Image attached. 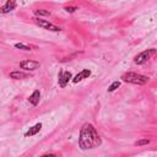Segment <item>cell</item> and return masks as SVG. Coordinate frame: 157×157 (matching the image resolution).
Here are the masks:
<instances>
[{
	"instance_id": "6da1fadb",
	"label": "cell",
	"mask_w": 157,
	"mask_h": 157,
	"mask_svg": "<svg viewBox=\"0 0 157 157\" xmlns=\"http://www.w3.org/2000/svg\"><path fill=\"white\" fill-rule=\"evenodd\" d=\"M101 137L96 129L93 128L92 124H83L81 130H80V137H78V144L82 150L87 148H93L101 145Z\"/></svg>"
},
{
	"instance_id": "7a4b0ae2",
	"label": "cell",
	"mask_w": 157,
	"mask_h": 157,
	"mask_svg": "<svg viewBox=\"0 0 157 157\" xmlns=\"http://www.w3.org/2000/svg\"><path fill=\"white\" fill-rule=\"evenodd\" d=\"M123 81L129 82V83H134V85H145L148 81V77L141 74H136V72H126L121 76Z\"/></svg>"
},
{
	"instance_id": "3957f363",
	"label": "cell",
	"mask_w": 157,
	"mask_h": 157,
	"mask_svg": "<svg viewBox=\"0 0 157 157\" xmlns=\"http://www.w3.org/2000/svg\"><path fill=\"white\" fill-rule=\"evenodd\" d=\"M156 54V49H147V50H144V52H141L140 54H137L136 56H135V59H134V61H135V64H144V63H146L152 55H155Z\"/></svg>"
},
{
	"instance_id": "277c9868",
	"label": "cell",
	"mask_w": 157,
	"mask_h": 157,
	"mask_svg": "<svg viewBox=\"0 0 157 157\" xmlns=\"http://www.w3.org/2000/svg\"><path fill=\"white\" fill-rule=\"evenodd\" d=\"M34 23L38 25L39 27H43V28L49 29V31H53V32H59V31H60V28H59L58 26H55V25H53V23H50V22H48V21H45V20L34 18Z\"/></svg>"
},
{
	"instance_id": "5b68a950",
	"label": "cell",
	"mask_w": 157,
	"mask_h": 157,
	"mask_svg": "<svg viewBox=\"0 0 157 157\" xmlns=\"http://www.w3.org/2000/svg\"><path fill=\"white\" fill-rule=\"evenodd\" d=\"M20 66H21V69H25V70H28V71H33V70L39 67V63L34 61V60H23L20 64Z\"/></svg>"
},
{
	"instance_id": "8992f818",
	"label": "cell",
	"mask_w": 157,
	"mask_h": 157,
	"mask_svg": "<svg viewBox=\"0 0 157 157\" xmlns=\"http://www.w3.org/2000/svg\"><path fill=\"white\" fill-rule=\"evenodd\" d=\"M58 78H59V86L65 87L66 83L69 82V80L71 78V72L70 71H60Z\"/></svg>"
},
{
	"instance_id": "52a82bcc",
	"label": "cell",
	"mask_w": 157,
	"mask_h": 157,
	"mask_svg": "<svg viewBox=\"0 0 157 157\" xmlns=\"http://www.w3.org/2000/svg\"><path fill=\"white\" fill-rule=\"evenodd\" d=\"M90 75H91V71H90V70H87V69H86V70H82L80 74H77V75L72 78V82L76 83V82H78V81H81V80H83V78H86V77H88Z\"/></svg>"
},
{
	"instance_id": "ba28073f",
	"label": "cell",
	"mask_w": 157,
	"mask_h": 157,
	"mask_svg": "<svg viewBox=\"0 0 157 157\" xmlns=\"http://www.w3.org/2000/svg\"><path fill=\"white\" fill-rule=\"evenodd\" d=\"M16 7V2L15 1H7L1 9H0V13H6V12H10L11 10H13Z\"/></svg>"
},
{
	"instance_id": "9c48e42d",
	"label": "cell",
	"mask_w": 157,
	"mask_h": 157,
	"mask_svg": "<svg viewBox=\"0 0 157 157\" xmlns=\"http://www.w3.org/2000/svg\"><path fill=\"white\" fill-rule=\"evenodd\" d=\"M39 98H40V92H39V91H34V92L29 96L28 101H29V103H31V104L37 105V104H38V102H39Z\"/></svg>"
},
{
	"instance_id": "30bf717a",
	"label": "cell",
	"mask_w": 157,
	"mask_h": 157,
	"mask_svg": "<svg viewBox=\"0 0 157 157\" xmlns=\"http://www.w3.org/2000/svg\"><path fill=\"white\" fill-rule=\"evenodd\" d=\"M40 128H42V124L40 123H38V124H36L34 126H32V128H29V130L25 134V136H32V135H36L39 130H40Z\"/></svg>"
},
{
	"instance_id": "8fae6325",
	"label": "cell",
	"mask_w": 157,
	"mask_h": 157,
	"mask_svg": "<svg viewBox=\"0 0 157 157\" xmlns=\"http://www.w3.org/2000/svg\"><path fill=\"white\" fill-rule=\"evenodd\" d=\"M10 77L15 78V80H22V78H26L27 75L25 72H22V71H13V72L10 74Z\"/></svg>"
},
{
	"instance_id": "7c38bea8",
	"label": "cell",
	"mask_w": 157,
	"mask_h": 157,
	"mask_svg": "<svg viewBox=\"0 0 157 157\" xmlns=\"http://www.w3.org/2000/svg\"><path fill=\"white\" fill-rule=\"evenodd\" d=\"M34 13L38 15V16H49V11H45V10H34Z\"/></svg>"
},
{
	"instance_id": "4fadbf2b",
	"label": "cell",
	"mask_w": 157,
	"mask_h": 157,
	"mask_svg": "<svg viewBox=\"0 0 157 157\" xmlns=\"http://www.w3.org/2000/svg\"><path fill=\"white\" fill-rule=\"evenodd\" d=\"M119 85H120V82H119V81H114V82H113V83L109 86L108 91H109V92H113L114 90H117V88L119 87Z\"/></svg>"
},
{
	"instance_id": "5bb4252c",
	"label": "cell",
	"mask_w": 157,
	"mask_h": 157,
	"mask_svg": "<svg viewBox=\"0 0 157 157\" xmlns=\"http://www.w3.org/2000/svg\"><path fill=\"white\" fill-rule=\"evenodd\" d=\"M147 144H150V140H147V139L139 140V141H136V142H135V145H136V146H142V145H147Z\"/></svg>"
},
{
	"instance_id": "9a60e30c",
	"label": "cell",
	"mask_w": 157,
	"mask_h": 157,
	"mask_svg": "<svg viewBox=\"0 0 157 157\" xmlns=\"http://www.w3.org/2000/svg\"><path fill=\"white\" fill-rule=\"evenodd\" d=\"M15 47H16V48H18V49H23V50H31V48H29V47H27V45H23V44H21V43H17V44H15Z\"/></svg>"
},
{
	"instance_id": "2e32d148",
	"label": "cell",
	"mask_w": 157,
	"mask_h": 157,
	"mask_svg": "<svg viewBox=\"0 0 157 157\" xmlns=\"http://www.w3.org/2000/svg\"><path fill=\"white\" fill-rule=\"evenodd\" d=\"M76 10V7H66V11L67 12H74Z\"/></svg>"
},
{
	"instance_id": "e0dca14e",
	"label": "cell",
	"mask_w": 157,
	"mask_h": 157,
	"mask_svg": "<svg viewBox=\"0 0 157 157\" xmlns=\"http://www.w3.org/2000/svg\"><path fill=\"white\" fill-rule=\"evenodd\" d=\"M42 157H56L55 155H53V153H48V155H43Z\"/></svg>"
}]
</instances>
